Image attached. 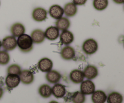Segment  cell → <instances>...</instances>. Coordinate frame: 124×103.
<instances>
[{
    "label": "cell",
    "instance_id": "obj_1",
    "mask_svg": "<svg viewBox=\"0 0 124 103\" xmlns=\"http://www.w3.org/2000/svg\"><path fill=\"white\" fill-rule=\"evenodd\" d=\"M17 46L21 51L24 53H27L31 51L33 47V42L31 37L27 34H23L18 37L16 40Z\"/></svg>",
    "mask_w": 124,
    "mask_h": 103
},
{
    "label": "cell",
    "instance_id": "obj_2",
    "mask_svg": "<svg viewBox=\"0 0 124 103\" xmlns=\"http://www.w3.org/2000/svg\"><path fill=\"white\" fill-rule=\"evenodd\" d=\"M82 50L87 55H92L98 49V42L93 39H88L82 44Z\"/></svg>",
    "mask_w": 124,
    "mask_h": 103
},
{
    "label": "cell",
    "instance_id": "obj_3",
    "mask_svg": "<svg viewBox=\"0 0 124 103\" xmlns=\"http://www.w3.org/2000/svg\"><path fill=\"white\" fill-rule=\"evenodd\" d=\"M2 47L6 51H10L15 49L17 47V42L15 37L8 36L5 37L1 42Z\"/></svg>",
    "mask_w": 124,
    "mask_h": 103
},
{
    "label": "cell",
    "instance_id": "obj_4",
    "mask_svg": "<svg viewBox=\"0 0 124 103\" xmlns=\"http://www.w3.org/2000/svg\"><path fill=\"white\" fill-rule=\"evenodd\" d=\"M80 89H81V92L84 94L85 95H90L95 91V84L91 81V80L83 81L81 83Z\"/></svg>",
    "mask_w": 124,
    "mask_h": 103
},
{
    "label": "cell",
    "instance_id": "obj_5",
    "mask_svg": "<svg viewBox=\"0 0 124 103\" xmlns=\"http://www.w3.org/2000/svg\"><path fill=\"white\" fill-rule=\"evenodd\" d=\"M32 18L36 22H42L47 18V11L42 7H36L33 10Z\"/></svg>",
    "mask_w": 124,
    "mask_h": 103
},
{
    "label": "cell",
    "instance_id": "obj_6",
    "mask_svg": "<svg viewBox=\"0 0 124 103\" xmlns=\"http://www.w3.org/2000/svg\"><path fill=\"white\" fill-rule=\"evenodd\" d=\"M38 68L42 72H47L52 70L53 68V62L48 58H42L38 63Z\"/></svg>",
    "mask_w": 124,
    "mask_h": 103
},
{
    "label": "cell",
    "instance_id": "obj_7",
    "mask_svg": "<svg viewBox=\"0 0 124 103\" xmlns=\"http://www.w3.org/2000/svg\"><path fill=\"white\" fill-rule=\"evenodd\" d=\"M20 82V78L18 75L8 74L6 77V84L8 89H12L16 88Z\"/></svg>",
    "mask_w": 124,
    "mask_h": 103
},
{
    "label": "cell",
    "instance_id": "obj_8",
    "mask_svg": "<svg viewBox=\"0 0 124 103\" xmlns=\"http://www.w3.org/2000/svg\"><path fill=\"white\" fill-rule=\"evenodd\" d=\"M76 53L73 47L66 45L61 51V57L65 60H71L75 58Z\"/></svg>",
    "mask_w": 124,
    "mask_h": 103
},
{
    "label": "cell",
    "instance_id": "obj_9",
    "mask_svg": "<svg viewBox=\"0 0 124 103\" xmlns=\"http://www.w3.org/2000/svg\"><path fill=\"white\" fill-rule=\"evenodd\" d=\"M19 76L20 81L24 84H30L34 81L33 74L29 70H21Z\"/></svg>",
    "mask_w": 124,
    "mask_h": 103
},
{
    "label": "cell",
    "instance_id": "obj_10",
    "mask_svg": "<svg viewBox=\"0 0 124 103\" xmlns=\"http://www.w3.org/2000/svg\"><path fill=\"white\" fill-rule=\"evenodd\" d=\"M82 72L84 75V77L88 80L94 79L98 76V68L94 65H87Z\"/></svg>",
    "mask_w": 124,
    "mask_h": 103
},
{
    "label": "cell",
    "instance_id": "obj_11",
    "mask_svg": "<svg viewBox=\"0 0 124 103\" xmlns=\"http://www.w3.org/2000/svg\"><path fill=\"white\" fill-rule=\"evenodd\" d=\"M31 39L33 43L36 44H40L44 41L46 37H45L44 31H42L41 29H35L31 33Z\"/></svg>",
    "mask_w": 124,
    "mask_h": 103
},
{
    "label": "cell",
    "instance_id": "obj_12",
    "mask_svg": "<svg viewBox=\"0 0 124 103\" xmlns=\"http://www.w3.org/2000/svg\"><path fill=\"white\" fill-rule=\"evenodd\" d=\"M50 15L54 19H58L62 18L64 14V10L59 5L54 4L51 6L48 10Z\"/></svg>",
    "mask_w": 124,
    "mask_h": 103
},
{
    "label": "cell",
    "instance_id": "obj_13",
    "mask_svg": "<svg viewBox=\"0 0 124 103\" xmlns=\"http://www.w3.org/2000/svg\"><path fill=\"white\" fill-rule=\"evenodd\" d=\"M60 41L63 45H69L71 44L74 41V35L69 30H64L59 34Z\"/></svg>",
    "mask_w": 124,
    "mask_h": 103
},
{
    "label": "cell",
    "instance_id": "obj_14",
    "mask_svg": "<svg viewBox=\"0 0 124 103\" xmlns=\"http://www.w3.org/2000/svg\"><path fill=\"white\" fill-rule=\"evenodd\" d=\"M45 37L49 41H55L59 36V30L56 27L50 26L47 28L44 32Z\"/></svg>",
    "mask_w": 124,
    "mask_h": 103
},
{
    "label": "cell",
    "instance_id": "obj_15",
    "mask_svg": "<svg viewBox=\"0 0 124 103\" xmlns=\"http://www.w3.org/2000/svg\"><path fill=\"white\" fill-rule=\"evenodd\" d=\"M52 89V94L56 98H61L65 96L66 94V89L65 86L59 83H56Z\"/></svg>",
    "mask_w": 124,
    "mask_h": 103
},
{
    "label": "cell",
    "instance_id": "obj_16",
    "mask_svg": "<svg viewBox=\"0 0 124 103\" xmlns=\"http://www.w3.org/2000/svg\"><path fill=\"white\" fill-rule=\"evenodd\" d=\"M84 75L83 72L81 70L74 69L71 71L70 74V79L71 82L75 84L81 83L84 79Z\"/></svg>",
    "mask_w": 124,
    "mask_h": 103
},
{
    "label": "cell",
    "instance_id": "obj_17",
    "mask_svg": "<svg viewBox=\"0 0 124 103\" xmlns=\"http://www.w3.org/2000/svg\"><path fill=\"white\" fill-rule=\"evenodd\" d=\"M46 78L48 83L56 84L60 81L61 78V75L58 71L55 70H51L47 72L46 75Z\"/></svg>",
    "mask_w": 124,
    "mask_h": 103
},
{
    "label": "cell",
    "instance_id": "obj_18",
    "mask_svg": "<svg viewBox=\"0 0 124 103\" xmlns=\"http://www.w3.org/2000/svg\"><path fill=\"white\" fill-rule=\"evenodd\" d=\"M25 28L24 25L21 23L16 22L13 24L10 27V32L12 36L14 37H19V36L24 34Z\"/></svg>",
    "mask_w": 124,
    "mask_h": 103
},
{
    "label": "cell",
    "instance_id": "obj_19",
    "mask_svg": "<svg viewBox=\"0 0 124 103\" xmlns=\"http://www.w3.org/2000/svg\"><path fill=\"white\" fill-rule=\"evenodd\" d=\"M107 98V95L104 91L96 90L92 94V100L93 103H105Z\"/></svg>",
    "mask_w": 124,
    "mask_h": 103
},
{
    "label": "cell",
    "instance_id": "obj_20",
    "mask_svg": "<svg viewBox=\"0 0 124 103\" xmlns=\"http://www.w3.org/2000/svg\"><path fill=\"white\" fill-rule=\"evenodd\" d=\"M64 13L67 17H73L77 13V6L73 2H68L64 6Z\"/></svg>",
    "mask_w": 124,
    "mask_h": 103
},
{
    "label": "cell",
    "instance_id": "obj_21",
    "mask_svg": "<svg viewBox=\"0 0 124 103\" xmlns=\"http://www.w3.org/2000/svg\"><path fill=\"white\" fill-rule=\"evenodd\" d=\"M55 27L59 30L64 31L69 29L70 26V21L66 17H62L59 19H57L55 22Z\"/></svg>",
    "mask_w": 124,
    "mask_h": 103
},
{
    "label": "cell",
    "instance_id": "obj_22",
    "mask_svg": "<svg viewBox=\"0 0 124 103\" xmlns=\"http://www.w3.org/2000/svg\"><path fill=\"white\" fill-rule=\"evenodd\" d=\"M38 92L40 96H42L44 98H48L50 97L52 95V88L49 85L47 84H42L39 88Z\"/></svg>",
    "mask_w": 124,
    "mask_h": 103
},
{
    "label": "cell",
    "instance_id": "obj_23",
    "mask_svg": "<svg viewBox=\"0 0 124 103\" xmlns=\"http://www.w3.org/2000/svg\"><path fill=\"white\" fill-rule=\"evenodd\" d=\"M108 103H122L123 96L120 93L117 92H113L110 93L107 98Z\"/></svg>",
    "mask_w": 124,
    "mask_h": 103
},
{
    "label": "cell",
    "instance_id": "obj_24",
    "mask_svg": "<svg viewBox=\"0 0 124 103\" xmlns=\"http://www.w3.org/2000/svg\"><path fill=\"white\" fill-rule=\"evenodd\" d=\"M93 5L96 10L102 11L108 7V0H93Z\"/></svg>",
    "mask_w": 124,
    "mask_h": 103
},
{
    "label": "cell",
    "instance_id": "obj_25",
    "mask_svg": "<svg viewBox=\"0 0 124 103\" xmlns=\"http://www.w3.org/2000/svg\"><path fill=\"white\" fill-rule=\"evenodd\" d=\"M85 100V95L81 92H76L71 96V101L73 103H84Z\"/></svg>",
    "mask_w": 124,
    "mask_h": 103
},
{
    "label": "cell",
    "instance_id": "obj_26",
    "mask_svg": "<svg viewBox=\"0 0 124 103\" xmlns=\"http://www.w3.org/2000/svg\"><path fill=\"white\" fill-rule=\"evenodd\" d=\"M7 71L8 74H15L19 76L21 71V68L18 64H12L8 66Z\"/></svg>",
    "mask_w": 124,
    "mask_h": 103
},
{
    "label": "cell",
    "instance_id": "obj_27",
    "mask_svg": "<svg viewBox=\"0 0 124 103\" xmlns=\"http://www.w3.org/2000/svg\"><path fill=\"white\" fill-rule=\"evenodd\" d=\"M10 55L6 51H0V65H6L10 62Z\"/></svg>",
    "mask_w": 124,
    "mask_h": 103
},
{
    "label": "cell",
    "instance_id": "obj_28",
    "mask_svg": "<svg viewBox=\"0 0 124 103\" xmlns=\"http://www.w3.org/2000/svg\"><path fill=\"white\" fill-rule=\"evenodd\" d=\"M87 0H73V2L76 6H83L86 3Z\"/></svg>",
    "mask_w": 124,
    "mask_h": 103
},
{
    "label": "cell",
    "instance_id": "obj_29",
    "mask_svg": "<svg viewBox=\"0 0 124 103\" xmlns=\"http://www.w3.org/2000/svg\"><path fill=\"white\" fill-rule=\"evenodd\" d=\"M113 1L117 4H122L124 2V0H113Z\"/></svg>",
    "mask_w": 124,
    "mask_h": 103
},
{
    "label": "cell",
    "instance_id": "obj_30",
    "mask_svg": "<svg viewBox=\"0 0 124 103\" xmlns=\"http://www.w3.org/2000/svg\"><path fill=\"white\" fill-rule=\"evenodd\" d=\"M3 94H4L3 89H2L1 88H0V99H1V98H2V96H3Z\"/></svg>",
    "mask_w": 124,
    "mask_h": 103
},
{
    "label": "cell",
    "instance_id": "obj_31",
    "mask_svg": "<svg viewBox=\"0 0 124 103\" xmlns=\"http://www.w3.org/2000/svg\"><path fill=\"white\" fill-rule=\"evenodd\" d=\"M48 103H59L57 102V101H50V102Z\"/></svg>",
    "mask_w": 124,
    "mask_h": 103
},
{
    "label": "cell",
    "instance_id": "obj_32",
    "mask_svg": "<svg viewBox=\"0 0 124 103\" xmlns=\"http://www.w3.org/2000/svg\"><path fill=\"white\" fill-rule=\"evenodd\" d=\"M1 47H2V44H1V41H0V48H1Z\"/></svg>",
    "mask_w": 124,
    "mask_h": 103
},
{
    "label": "cell",
    "instance_id": "obj_33",
    "mask_svg": "<svg viewBox=\"0 0 124 103\" xmlns=\"http://www.w3.org/2000/svg\"><path fill=\"white\" fill-rule=\"evenodd\" d=\"M0 4H1V2H0Z\"/></svg>",
    "mask_w": 124,
    "mask_h": 103
}]
</instances>
